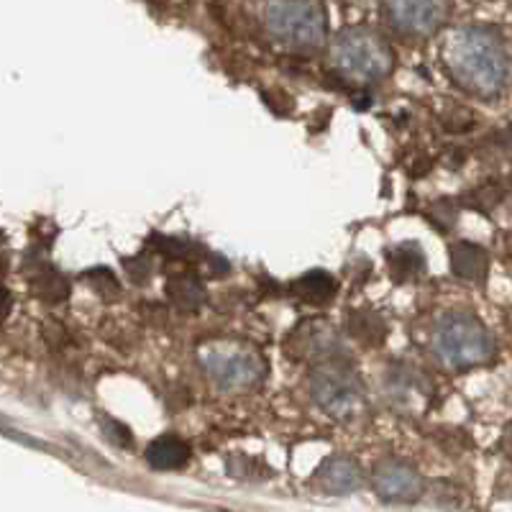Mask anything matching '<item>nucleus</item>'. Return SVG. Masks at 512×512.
<instances>
[{
    "mask_svg": "<svg viewBox=\"0 0 512 512\" xmlns=\"http://www.w3.org/2000/svg\"><path fill=\"white\" fill-rule=\"evenodd\" d=\"M31 292H34L39 300H44V303L57 305L70 297V282H67V277L59 274L57 269L44 267L36 274L34 280H31Z\"/></svg>",
    "mask_w": 512,
    "mask_h": 512,
    "instance_id": "nucleus-17",
    "label": "nucleus"
},
{
    "mask_svg": "<svg viewBox=\"0 0 512 512\" xmlns=\"http://www.w3.org/2000/svg\"><path fill=\"white\" fill-rule=\"evenodd\" d=\"M510 182H512V169H510Z\"/></svg>",
    "mask_w": 512,
    "mask_h": 512,
    "instance_id": "nucleus-27",
    "label": "nucleus"
},
{
    "mask_svg": "<svg viewBox=\"0 0 512 512\" xmlns=\"http://www.w3.org/2000/svg\"><path fill=\"white\" fill-rule=\"evenodd\" d=\"M387 262H390V274L397 285H405L410 280H418L420 274L425 272V259L423 249L418 241H402V244L392 246L387 251Z\"/></svg>",
    "mask_w": 512,
    "mask_h": 512,
    "instance_id": "nucleus-14",
    "label": "nucleus"
},
{
    "mask_svg": "<svg viewBox=\"0 0 512 512\" xmlns=\"http://www.w3.org/2000/svg\"><path fill=\"white\" fill-rule=\"evenodd\" d=\"M441 57L448 77L477 98H497L510 82V49L492 26L472 24L451 31Z\"/></svg>",
    "mask_w": 512,
    "mask_h": 512,
    "instance_id": "nucleus-1",
    "label": "nucleus"
},
{
    "mask_svg": "<svg viewBox=\"0 0 512 512\" xmlns=\"http://www.w3.org/2000/svg\"><path fill=\"white\" fill-rule=\"evenodd\" d=\"M313 484L323 495H351L364 484V472H361L359 461L351 456L336 454L328 456L323 464L315 469Z\"/></svg>",
    "mask_w": 512,
    "mask_h": 512,
    "instance_id": "nucleus-10",
    "label": "nucleus"
},
{
    "mask_svg": "<svg viewBox=\"0 0 512 512\" xmlns=\"http://www.w3.org/2000/svg\"><path fill=\"white\" fill-rule=\"evenodd\" d=\"M372 487L387 502H418L425 492V482L413 464L387 456L372 469Z\"/></svg>",
    "mask_w": 512,
    "mask_h": 512,
    "instance_id": "nucleus-7",
    "label": "nucleus"
},
{
    "mask_svg": "<svg viewBox=\"0 0 512 512\" xmlns=\"http://www.w3.org/2000/svg\"><path fill=\"white\" fill-rule=\"evenodd\" d=\"M428 218H431V223L436 228L448 231V228L456 223V218H459V208L454 205V200H436V203L428 208Z\"/></svg>",
    "mask_w": 512,
    "mask_h": 512,
    "instance_id": "nucleus-21",
    "label": "nucleus"
},
{
    "mask_svg": "<svg viewBox=\"0 0 512 512\" xmlns=\"http://www.w3.org/2000/svg\"><path fill=\"white\" fill-rule=\"evenodd\" d=\"M90 282H93V290L98 292L103 300H113V297L121 295V287H118V280L116 274L111 272V269L105 267H98V269H90L88 274H85Z\"/></svg>",
    "mask_w": 512,
    "mask_h": 512,
    "instance_id": "nucleus-20",
    "label": "nucleus"
},
{
    "mask_svg": "<svg viewBox=\"0 0 512 512\" xmlns=\"http://www.w3.org/2000/svg\"><path fill=\"white\" fill-rule=\"evenodd\" d=\"M502 497H510V500H512V477H507V482L505 484H502Z\"/></svg>",
    "mask_w": 512,
    "mask_h": 512,
    "instance_id": "nucleus-26",
    "label": "nucleus"
},
{
    "mask_svg": "<svg viewBox=\"0 0 512 512\" xmlns=\"http://www.w3.org/2000/svg\"><path fill=\"white\" fill-rule=\"evenodd\" d=\"M228 474L241 479H262L269 477V466L251 456H231L228 459Z\"/></svg>",
    "mask_w": 512,
    "mask_h": 512,
    "instance_id": "nucleus-19",
    "label": "nucleus"
},
{
    "mask_svg": "<svg viewBox=\"0 0 512 512\" xmlns=\"http://www.w3.org/2000/svg\"><path fill=\"white\" fill-rule=\"evenodd\" d=\"M100 425H103V436L108 438V441L113 443V446L123 448V451H131L134 448V436H131V431H128L126 425L118 423V420L113 418H100Z\"/></svg>",
    "mask_w": 512,
    "mask_h": 512,
    "instance_id": "nucleus-22",
    "label": "nucleus"
},
{
    "mask_svg": "<svg viewBox=\"0 0 512 512\" xmlns=\"http://www.w3.org/2000/svg\"><path fill=\"white\" fill-rule=\"evenodd\" d=\"M187 461H190V446L172 433L154 438L146 448V464L154 472H180Z\"/></svg>",
    "mask_w": 512,
    "mask_h": 512,
    "instance_id": "nucleus-12",
    "label": "nucleus"
},
{
    "mask_svg": "<svg viewBox=\"0 0 512 512\" xmlns=\"http://www.w3.org/2000/svg\"><path fill=\"white\" fill-rule=\"evenodd\" d=\"M285 349L287 354H290V359L295 361L313 359L315 364L323 359H331V356L344 354L341 346H338V336L333 333V328L328 326V323H320V320L300 323V326L287 336Z\"/></svg>",
    "mask_w": 512,
    "mask_h": 512,
    "instance_id": "nucleus-9",
    "label": "nucleus"
},
{
    "mask_svg": "<svg viewBox=\"0 0 512 512\" xmlns=\"http://www.w3.org/2000/svg\"><path fill=\"white\" fill-rule=\"evenodd\" d=\"M123 269H126V274L131 277V282H136V285H144V282L149 280L154 272L152 256L139 254V256H134V259H126V262H123Z\"/></svg>",
    "mask_w": 512,
    "mask_h": 512,
    "instance_id": "nucleus-23",
    "label": "nucleus"
},
{
    "mask_svg": "<svg viewBox=\"0 0 512 512\" xmlns=\"http://www.w3.org/2000/svg\"><path fill=\"white\" fill-rule=\"evenodd\" d=\"M269 34L285 47L313 49L326 39V8L313 0H285L264 8Z\"/></svg>",
    "mask_w": 512,
    "mask_h": 512,
    "instance_id": "nucleus-5",
    "label": "nucleus"
},
{
    "mask_svg": "<svg viewBox=\"0 0 512 512\" xmlns=\"http://www.w3.org/2000/svg\"><path fill=\"white\" fill-rule=\"evenodd\" d=\"M500 448L502 454L507 456V459L512 461V420L505 425V431H502V438H500Z\"/></svg>",
    "mask_w": 512,
    "mask_h": 512,
    "instance_id": "nucleus-25",
    "label": "nucleus"
},
{
    "mask_svg": "<svg viewBox=\"0 0 512 512\" xmlns=\"http://www.w3.org/2000/svg\"><path fill=\"white\" fill-rule=\"evenodd\" d=\"M502 198H505V190H502L500 182L489 180L466 192L464 205H469V208L474 210H482V213H489V210L497 208V205L502 203Z\"/></svg>",
    "mask_w": 512,
    "mask_h": 512,
    "instance_id": "nucleus-18",
    "label": "nucleus"
},
{
    "mask_svg": "<svg viewBox=\"0 0 512 512\" xmlns=\"http://www.w3.org/2000/svg\"><path fill=\"white\" fill-rule=\"evenodd\" d=\"M451 259V272L464 282H477L482 285L489 274V254L484 246L472 244V241H456L448 249Z\"/></svg>",
    "mask_w": 512,
    "mask_h": 512,
    "instance_id": "nucleus-11",
    "label": "nucleus"
},
{
    "mask_svg": "<svg viewBox=\"0 0 512 512\" xmlns=\"http://www.w3.org/2000/svg\"><path fill=\"white\" fill-rule=\"evenodd\" d=\"M346 331H349L354 341L364 344L367 349H377L387 338V323L374 310H354V313H349V320H346Z\"/></svg>",
    "mask_w": 512,
    "mask_h": 512,
    "instance_id": "nucleus-16",
    "label": "nucleus"
},
{
    "mask_svg": "<svg viewBox=\"0 0 512 512\" xmlns=\"http://www.w3.org/2000/svg\"><path fill=\"white\" fill-rule=\"evenodd\" d=\"M310 392L320 410L336 420H349L364 408V382L344 354L318 361L310 374Z\"/></svg>",
    "mask_w": 512,
    "mask_h": 512,
    "instance_id": "nucleus-3",
    "label": "nucleus"
},
{
    "mask_svg": "<svg viewBox=\"0 0 512 512\" xmlns=\"http://www.w3.org/2000/svg\"><path fill=\"white\" fill-rule=\"evenodd\" d=\"M338 285L328 272H320V269H313V272L303 274L300 280L292 282V295L297 300H303L305 305H313V308H323L336 297Z\"/></svg>",
    "mask_w": 512,
    "mask_h": 512,
    "instance_id": "nucleus-15",
    "label": "nucleus"
},
{
    "mask_svg": "<svg viewBox=\"0 0 512 512\" xmlns=\"http://www.w3.org/2000/svg\"><path fill=\"white\" fill-rule=\"evenodd\" d=\"M205 372L221 390H249L264 377V359L239 344H213L200 354Z\"/></svg>",
    "mask_w": 512,
    "mask_h": 512,
    "instance_id": "nucleus-6",
    "label": "nucleus"
},
{
    "mask_svg": "<svg viewBox=\"0 0 512 512\" xmlns=\"http://www.w3.org/2000/svg\"><path fill=\"white\" fill-rule=\"evenodd\" d=\"M431 346L451 369H474L495 359V338L472 313H446L433 328Z\"/></svg>",
    "mask_w": 512,
    "mask_h": 512,
    "instance_id": "nucleus-2",
    "label": "nucleus"
},
{
    "mask_svg": "<svg viewBox=\"0 0 512 512\" xmlns=\"http://www.w3.org/2000/svg\"><path fill=\"white\" fill-rule=\"evenodd\" d=\"M392 29L402 36H431L446 21L448 6L436 0H395L384 3Z\"/></svg>",
    "mask_w": 512,
    "mask_h": 512,
    "instance_id": "nucleus-8",
    "label": "nucleus"
},
{
    "mask_svg": "<svg viewBox=\"0 0 512 512\" xmlns=\"http://www.w3.org/2000/svg\"><path fill=\"white\" fill-rule=\"evenodd\" d=\"M164 290H167L169 303L175 305L177 310H182V313H195V310H200L205 303V297H208L205 282L195 272L172 274Z\"/></svg>",
    "mask_w": 512,
    "mask_h": 512,
    "instance_id": "nucleus-13",
    "label": "nucleus"
},
{
    "mask_svg": "<svg viewBox=\"0 0 512 512\" xmlns=\"http://www.w3.org/2000/svg\"><path fill=\"white\" fill-rule=\"evenodd\" d=\"M11 305H13L11 292H8L6 287H0V323L8 318V313H11Z\"/></svg>",
    "mask_w": 512,
    "mask_h": 512,
    "instance_id": "nucleus-24",
    "label": "nucleus"
},
{
    "mask_svg": "<svg viewBox=\"0 0 512 512\" xmlns=\"http://www.w3.org/2000/svg\"><path fill=\"white\" fill-rule=\"evenodd\" d=\"M331 62L338 75L354 82H374L390 75L395 57L387 41L372 29H346L336 36L331 47Z\"/></svg>",
    "mask_w": 512,
    "mask_h": 512,
    "instance_id": "nucleus-4",
    "label": "nucleus"
}]
</instances>
